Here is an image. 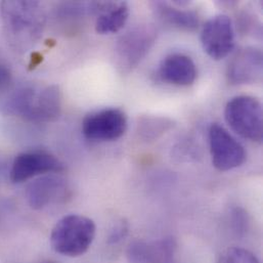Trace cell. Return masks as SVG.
Listing matches in <instances>:
<instances>
[{"label": "cell", "instance_id": "15", "mask_svg": "<svg viewBox=\"0 0 263 263\" xmlns=\"http://www.w3.org/2000/svg\"><path fill=\"white\" fill-rule=\"evenodd\" d=\"M155 11L160 20L181 30L194 31L200 24V18L197 12L176 8L167 3L156 2Z\"/></svg>", "mask_w": 263, "mask_h": 263}, {"label": "cell", "instance_id": "8", "mask_svg": "<svg viewBox=\"0 0 263 263\" xmlns=\"http://www.w3.org/2000/svg\"><path fill=\"white\" fill-rule=\"evenodd\" d=\"M204 51L215 61L227 58L235 47V31L232 20L219 14L206 22L201 33Z\"/></svg>", "mask_w": 263, "mask_h": 263}, {"label": "cell", "instance_id": "19", "mask_svg": "<svg viewBox=\"0 0 263 263\" xmlns=\"http://www.w3.org/2000/svg\"><path fill=\"white\" fill-rule=\"evenodd\" d=\"M128 234V223L124 220L119 221L111 231L108 243L111 245H115L120 243Z\"/></svg>", "mask_w": 263, "mask_h": 263}, {"label": "cell", "instance_id": "4", "mask_svg": "<svg viewBox=\"0 0 263 263\" xmlns=\"http://www.w3.org/2000/svg\"><path fill=\"white\" fill-rule=\"evenodd\" d=\"M152 26L138 25L123 34L115 47V60L123 73H129L145 58L156 41Z\"/></svg>", "mask_w": 263, "mask_h": 263}, {"label": "cell", "instance_id": "16", "mask_svg": "<svg viewBox=\"0 0 263 263\" xmlns=\"http://www.w3.org/2000/svg\"><path fill=\"white\" fill-rule=\"evenodd\" d=\"M217 263H259V260L254 253L247 249L232 247L221 252Z\"/></svg>", "mask_w": 263, "mask_h": 263}, {"label": "cell", "instance_id": "11", "mask_svg": "<svg viewBox=\"0 0 263 263\" xmlns=\"http://www.w3.org/2000/svg\"><path fill=\"white\" fill-rule=\"evenodd\" d=\"M178 246L174 238L153 243L134 242L127 249L129 263H178Z\"/></svg>", "mask_w": 263, "mask_h": 263}, {"label": "cell", "instance_id": "10", "mask_svg": "<svg viewBox=\"0 0 263 263\" xmlns=\"http://www.w3.org/2000/svg\"><path fill=\"white\" fill-rule=\"evenodd\" d=\"M263 54L260 48L247 46L239 49L229 64L227 77L231 84L244 85L262 79Z\"/></svg>", "mask_w": 263, "mask_h": 263}, {"label": "cell", "instance_id": "6", "mask_svg": "<svg viewBox=\"0 0 263 263\" xmlns=\"http://www.w3.org/2000/svg\"><path fill=\"white\" fill-rule=\"evenodd\" d=\"M126 114L116 108L103 109L88 114L82 122L83 135L92 141H112L127 129Z\"/></svg>", "mask_w": 263, "mask_h": 263}, {"label": "cell", "instance_id": "12", "mask_svg": "<svg viewBox=\"0 0 263 263\" xmlns=\"http://www.w3.org/2000/svg\"><path fill=\"white\" fill-rule=\"evenodd\" d=\"M68 186L66 181L57 175L46 174L33 180L26 190L29 206L34 210H41L49 204L64 199Z\"/></svg>", "mask_w": 263, "mask_h": 263}, {"label": "cell", "instance_id": "14", "mask_svg": "<svg viewBox=\"0 0 263 263\" xmlns=\"http://www.w3.org/2000/svg\"><path fill=\"white\" fill-rule=\"evenodd\" d=\"M95 10L101 12L96 22V31L102 35L119 32L129 16V7L126 2L95 3Z\"/></svg>", "mask_w": 263, "mask_h": 263}, {"label": "cell", "instance_id": "9", "mask_svg": "<svg viewBox=\"0 0 263 263\" xmlns=\"http://www.w3.org/2000/svg\"><path fill=\"white\" fill-rule=\"evenodd\" d=\"M1 15L7 35L13 43L37 27L38 3L31 1H4L1 3Z\"/></svg>", "mask_w": 263, "mask_h": 263}, {"label": "cell", "instance_id": "18", "mask_svg": "<svg viewBox=\"0 0 263 263\" xmlns=\"http://www.w3.org/2000/svg\"><path fill=\"white\" fill-rule=\"evenodd\" d=\"M231 223L236 236H244L249 224L247 213L241 208H235L231 213Z\"/></svg>", "mask_w": 263, "mask_h": 263}, {"label": "cell", "instance_id": "5", "mask_svg": "<svg viewBox=\"0 0 263 263\" xmlns=\"http://www.w3.org/2000/svg\"><path fill=\"white\" fill-rule=\"evenodd\" d=\"M209 145L212 164L221 172L236 169L246 161L244 146L218 123H213L209 128Z\"/></svg>", "mask_w": 263, "mask_h": 263}, {"label": "cell", "instance_id": "17", "mask_svg": "<svg viewBox=\"0 0 263 263\" xmlns=\"http://www.w3.org/2000/svg\"><path fill=\"white\" fill-rule=\"evenodd\" d=\"M172 122L166 118L146 119L139 124V132L146 138H155L171 128Z\"/></svg>", "mask_w": 263, "mask_h": 263}, {"label": "cell", "instance_id": "2", "mask_svg": "<svg viewBox=\"0 0 263 263\" xmlns=\"http://www.w3.org/2000/svg\"><path fill=\"white\" fill-rule=\"evenodd\" d=\"M97 227L89 217L70 214L61 218L50 234L52 249L67 257H79L85 254L92 245Z\"/></svg>", "mask_w": 263, "mask_h": 263}, {"label": "cell", "instance_id": "1", "mask_svg": "<svg viewBox=\"0 0 263 263\" xmlns=\"http://www.w3.org/2000/svg\"><path fill=\"white\" fill-rule=\"evenodd\" d=\"M4 110L29 121L50 122L61 115L62 93L57 85L24 86L8 97Z\"/></svg>", "mask_w": 263, "mask_h": 263}, {"label": "cell", "instance_id": "20", "mask_svg": "<svg viewBox=\"0 0 263 263\" xmlns=\"http://www.w3.org/2000/svg\"><path fill=\"white\" fill-rule=\"evenodd\" d=\"M12 85V75L10 70L0 64V98L10 90Z\"/></svg>", "mask_w": 263, "mask_h": 263}, {"label": "cell", "instance_id": "13", "mask_svg": "<svg viewBox=\"0 0 263 263\" xmlns=\"http://www.w3.org/2000/svg\"><path fill=\"white\" fill-rule=\"evenodd\" d=\"M198 71L194 61L185 54L173 53L166 57L160 64L159 76L168 84L190 86L197 79Z\"/></svg>", "mask_w": 263, "mask_h": 263}, {"label": "cell", "instance_id": "3", "mask_svg": "<svg viewBox=\"0 0 263 263\" xmlns=\"http://www.w3.org/2000/svg\"><path fill=\"white\" fill-rule=\"evenodd\" d=\"M224 118L230 127L243 138L262 141V105L257 99L250 96L232 99L226 106Z\"/></svg>", "mask_w": 263, "mask_h": 263}, {"label": "cell", "instance_id": "7", "mask_svg": "<svg viewBox=\"0 0 263 263\" xmlns=\"http://www.w3.org/2000/svg\"><path fill=\"white\" fill-rule=\"evenodd\" d=\"M65 170L63 162L45 151H28L18 154L11 165L10 179L21 183L33 177L60 173Z\"/></svg>", "mask_w": 263, "mask_h": 263}]
</instances>
